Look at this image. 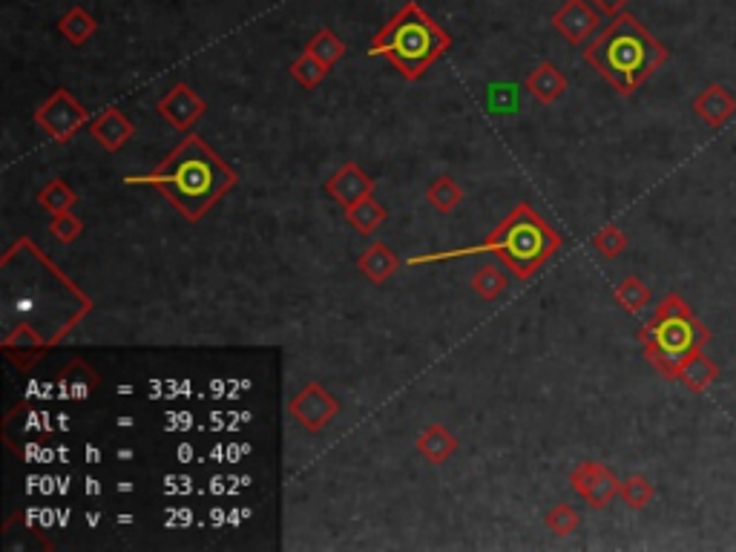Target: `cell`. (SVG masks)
Segmentation results:
<instances>
[{"label":"cell","mask_w":736,"mask_h":552,"mask_svg":"<svg viewBox=\"0 0 736 552\" xmlns=\"http://www.w3.org/2000/svg\"><path fill=\"white\" fill-rule=\"evenodd\" d=\"M587 61L621 92L630 95L667 61V46L656 41L633 15H616L587 46Z\"/></svg>","instance_id":"6da1fadb"},{"label":"cell","mask_w":736,"mask_h":552,"mask_svg":"<svg viewBox=\"0 0 736 552\" xmlns=\"http://www.w3.org/2000/svg\"><path fill=\"white\" fill-rule=\"evenodd\" d=\"M644 357L667 380H679L682 360L693 354L696 348L708 345L711 331L693 314L688 299L679 294H667L653 320L644 325Z\"/></svg>","instance_id":"7a4b0ae2"},{"label":"cell","mask_w":736,"mask_h":552,"mask_svg":"<svg viewBox=\"0 0 736 552\" xmlns=\"http://www.w3.org/2000/svg\"><path fill=\"white\" fill-rule=\"evenodd\" d=\"M446 46H449L446 32L412 3L377 35L371 52L389 58L391 64H397L409 78H414L420 75V69L429 67Z\"/></svg>","instance_id":"3957f363"},{"label":"cell","mask_w":736,"mask_h":552,"mask_svg":"<svg viewBox=\"0 0 736 552\" xmlns=\"http://www.w3.org/2000/svg\"><path fill=\"white\" fill-rule=\"evenodd\" d=\"M225 182V170L196 138H190L159 173L161 190H167L170 199L190 216H199L225 190Z\"/></svg>","instance_id":"277c9868"},{"label":"cell","mask_w":736,"mask_h":552,"mask_svg":"<svg viewBox=\"0 0 736 552\" xmlns=\"http://www.w3.org/2000/svg\"><path fill=\"white\" fill-rule=\"evenodd\" d=\"M547 251H550V236H547V230L544 228L529 230V225H515V228L509 230L504 253L518 265V268H521V271H527V268H532L538 259H544V253Z\"/></svg>","instance_id":"5b68a950"},{"label":"cell","mask_w":736,"mask_h":552,"mask_svg":"<svg viewBox=\"0 0 736 552\" xmlns=\"http://www.w3.org/2000/svg\"><path fill=\"white\" fill-rule=\"evenodd\" d=\"M693 113H696V118H702L711 130H719L736 115V95L725 84H708L693 98Z\"/></svg>","instance_id":"8992f818"},{"label":"cell","mask_w":736,"mask_h":552,"mask_svg":"<svg viewBox=\"0 0 736 552\" xmlns=\"http://www.w3.org/2000/svg\"><path fill=\"white\" fill-rule=\"evenodd\" d=\"M555 26L575 41V44H581L593 29L598 26V12L596 9H590V3H584V0H567V6L555 15Z\"/></svg>","instance_id":"52a82bcc"},{"label":"cell","mask_w":736,"mask_h":552,"mask_svg":"<svg viewBox=\"0 0 736 552\" xmlns=\"http://www.w3.org/2000/svg\"><path fill=\"white\" fill-rule=\"evenodd\" d=\"M716 377H719V366L713 363L702 348H696L693 354H688V357L682 360V366H679V380H682L690 391H696V394H702L708 386H713Z\"/></svg>","instance_id":"ba28073f"},{"label":"cell","mask_w":736,"mask_h":552,"mask_svg":"<svg viewBox=\"0 0 736 552\" xmlns=\"http://www.w3.org/2000/svg\"><path fill=\"white\" fill-rule=\"evenodd\" d=\"M575 483H578V489L584 492V498H590L593 504L604 506L613 495H616V489H619V483L616 478L607 472V469H601L596 463H590V466H584L578 475H575Z\"/></svg>","instance_id":"9c48e42d"},{"label":"cell","mask_w":736,"mask_h":552,"mask_svg":"<svg viewBox=\"0 0 736 552\" xmlns=\"http://www.w3.org/2000/svg\"><path fill=\"white\" fill-rule=\"evenodd\" d=\"M616 299L621 302V308H627L630 314H636V311H642L644 305L650 302V291H647V285H644L639 276H630V279H624L619 285Z\"/></svg>","instance_id":"30bf717a"},{"label":"cell","mask_w":736,"mask_h":552,"mask_svg":"<svg viewBox=\"0 0 736 552\" xmlns=\"http://www.w3.org/2000/svg\"><path fill=\"white\" fill-rule=\"evenodd\" d=\"M619 492L621 498L633 506V509H642V506L650 504V498H653V486H650V481H644V478H630V481H624L619 486Z\"/></svg>","instance_id":"8fae6325"},{"label":"cell","mask_w":736,"mask_h":552,"mask_svg":"<svg viewBox=\"0 0 736 552\" xmlns=\"http://www.w3.org/2000/svg\"><path fill=\"white\" fill-rule=\"evenodd\" d=\"M596 248L607 256H616V253L624 251V236L616 228H604L596 236Z\"/></svg>","instance_id":"7c38bea8"},{"label":"cell","mask_w":736,"mask_h":552,"mask_svg":"<svg viewBox=\"0 0 736 552\" xmlns=\"http://www.w3.org/2000/svg\"><path fill=\"white\" fill-rule=\"evenodd\" d=\"M61 26H64V32H67V35H72V38H78V41H81V38H84V32H90L95 23L87 21V18H84L81 12H75V15L64 18V23H61Z\"/></svg>","instance_id":"4fadbf2b"},{"label":"cell","mask_w":736,"mask_h":552,"mask_svg":"<svg viewBox=\"0 0 736 552\" xmlns=\"http://www.w3.org/2000/svg\"><path fill=\"white\" fill-rule=\"evenodd\" d=\"M593 3H598V9L607 12V15H619L627 0H593Z\"/></svg>","instance_id":"5bb4252c"}]
</instances>
